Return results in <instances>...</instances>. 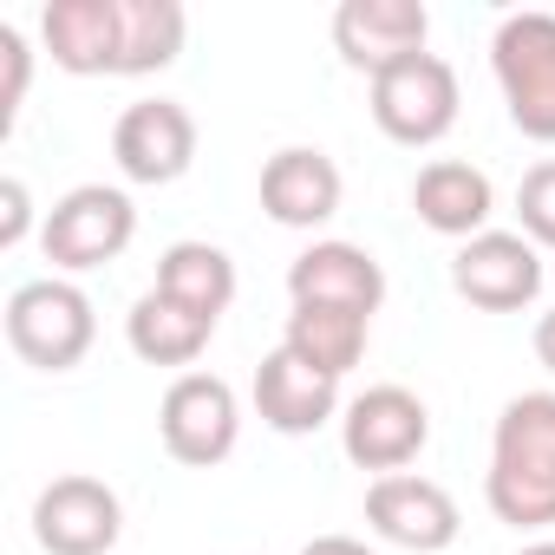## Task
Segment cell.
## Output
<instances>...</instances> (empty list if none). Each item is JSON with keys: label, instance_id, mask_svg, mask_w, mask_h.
Wrapping results in <instances>:
<instances>
[{"label": "cell", "instance_id": "6da1fadb", "mask_svg": "<svg viewBox=\"0 0 555 555\" xmlns=\"http://www.w3.org/2000/svg\"><path fill=\"white\" fill-rule=\"evenodd\" d=\"M483 496H490V516L509 529L555 522V392H522L496 412Z\"/></svg>", "mask_w": 555, "mask_h": 555}, {"label": "cell", "instance_id": "7a4b0ae2", "mask_svg": "<svg viewBox=\"0 0 555 555\" xmlns=\"http://www.w3.org/2000/svg\"><path fill=\"white\" fill-rule=\"evenodd\" d=\"M99 340V314L86 301V288L60 282V274H40V282H21L8 295V347L40 366V373H73Z\"/></svg>", "mask_w": 555, "mask_h": 555}, {"label": "cell", "instance_id": "3957f363", "mask_svg": "<svg viewBox=\"0 0 555 555\" xmlns=\"http://www.w3.org/2000/svg\"><path fill=\"white\" fill-rule=\"evenodd\" d=\"M490 66H496L509 125L535 144H555V14L542 8L503 14L490 40Z\"/></svg>", "mask_w": 555, "mask_h": 555}, {"label": "cell", "instance_id": "277c9868", "mask_svg": "<svg viewBox=\"0 0 555 555\" xmlns=\"http://www.w3.org/2000/svg\"><path fill=\"white\" fill-rule=\"evenodd\" d=\"M131 235H138V203H131L125 190H112V183H79V190H66V196L47 209V222H40V248H47V261L66 268V274H86V268L118 261V255L131 248Z\"/></svg>", "mask_w": 555, "mask_h": 555}, {"label": "cell", "instance_id": "5b68a950", "mask_svg": "<svg viewBox=\"0 0 555 555\" xmlns=\"http://www.w3.org/2000/svg\"><path fill=\"white\" fill-rule=\"evenodd\" d=\"M457 73L451 60L438 53H412L399 66H386L373 79V125L392 138V144H438L451 125H457Z\"/></svg>", "mask_w": 555, "mask_h": 555}, {"label": "cell", "instance_id": "8992f818", "mask_svg": "<svg viewBox=\"0 0 555 555\" xmlns=\"http://www.w3.org/2000/svg\"><path fill=\"white\" fill-rule=\"evenodd\" d=\"M235 431H242V405H235V386L216 379V373H177L164 405H157V438L177 464L190 470H209L235 451Z\"/></svg>", "mask_w": 555, "mask_h": 555}, {"label": "cell", "instance_id": "52a82bcc", "mask_svg": "<svg viewBox=\"0 0 555 555\" xmlns=\"http://www.w3.org/2000/svg\"><path fill=\"white\" fill-rule=\"evenodd\" d=\"M425 438H431V412H425V399L405 392V386H366V392L347 405V418H340L347 457H353L360 470H379V477H399V470L425 451Z\"/></svg>", "mask_w": 555, "mask_h": 555}, {"label": "cell", "instance_id": "ba28073f", "mask_svg": "<svg viewBox=\"0 0 555 555\" xmlns=\"http://www.w3.org/2000/svg\"><path fill=\"white\" fill-rule=\"evenodd\" d=\"M451 288L483 314H516L542 295V255L516 229H483L451 255Z\"/></svg>", "mask_w": 555, "mask_h": 555}, {"label": "cell", "instance_id": "9c48e42d", "mask_svg": "<svg viewBox=\"0 0 555 555\" xmlns=\"http://www.w3.org/2000/svg\"><path fill=\"white\" fill-rule=\"evenodd\" d=\"M125 529V503L99 477H53L34 496V542L47 555H105Z\"/></svg>", "mask_w": 555, "mask_h": 555}, {"label": "cell", "instance_id": "30bf717a", "mask_svg": "<svg viewBox=\"0 0 555 555\" xmlns=\"http://www.w3.org/2000/svg\"><path fill=\"white\" fill-rule=\"evenodd\" d=\"M112 157L131 183H177L196 164V118L177 99H138L112 125Z\"/></svg>", "mask_w": 555, "mask_h": 555}, {"label": "cell", "instance_id": "8fae6325", "mask_svg": "<svg viewBox=\"0 0 555 555\" xmlns=\"http://www.w3.org/2000/svg\"><path fill=\"white\" fill-rule=\"evenodd\" d=\"M366 522H373V535H386L392 548H412V555H438V548H451L457 529H464L451 490L431 483V477H412V470L373 477V490H366Z\"/></svg>", "mask_w": 555, "mask_h": 555}, {"label": "cell", "instance_id": "7c38bea8", "mask_svg": "<svg viewBox=\"0 0 555 555\" xmlns=\"http://www.w3.org/2000/svg\"><path fill=\"white\" fill-rule=\"evenodd\" d=\"M425 40H431V14L418 0H347L334 14V47L366 79H379L386 66H399L412 53H431Z\"/></svg>", "mask_w": 555, "mask_h": 555}, {"label": "cell", "instance_id": "4fadbf2b", "mask_svg": "<svg viewBox=\"0 0 555 555\" xmlns=\"http://www.w3.org/2000/svg\"><path fill=\"white\" fill-rule=\"evenodd\" d=\"M288 295L295 308H353L373 321L386 301V268L360 242H314L288 261Z\"/></svg>", "mask_w": 555, "mask_h": 555}, {"label": "cell", "instance_id": "5bb4252c", "mask_svg": "<svg viewBox=\"0 0 555 555\" xmlns=\"http://www.w3.org/2000/svg\"><path fill=\"white\" fill-rule=\"evenodd\" d=\"M255 412H261L268 431L308 438V431H321V425L340 412V379L314 373V366L295 360L288 347H274V353H261V366H255Z\"/></svg>", "mask_w": 555, "mask_h": 555}, {"label": "cell", "instance_id": "9a60e30c", "mask_svg": "<svg viewBox=\"0 0 555 555\" xmlns=\"http://www.w3.org/2000/svg\"><path fill=\"white\" fill-rule=\"evenodd\" d=\"M53 66L92 79V73H125V0H47L40 14Z\"/></svg>", "mask_w": 555, "mask_h": 555}, {"label": "cell", "instance_id": "2e32d148", "mask_svg": "<svg viewBox=\"0 0 555 555\" xmlns=\"http://www.w3.org/2000/svg\"><path fill=\"white\" fill-rule=\"evenodd\" d=\"M340 164L321 144H288L261 164V209L282 229H321L340 209Z\"/></svg>", "mask_w": 555, "mask_h": 555}, {"label": "cell", "instance_id": "e0dca14e", "mask_svg": "<svg viewBox=\"0 0 555 555\" xmlns=\"http://www.w3.org/2000/svg\"><path fill=\"white\" fill-rule=\"evenodd\" d=\"M412 209H418L425 229L470 242V235H483V222H490V209H496V190H490V177H483L477 164H464V157H431V164L418 170V183H412Z\"/></svg>", "mask_w": 555, "mask_h": 555}, {"label": "cell", "instance_id": "ac0fdd59", "mask_svg": "<svg viewBox=\"0 0 555 555\" xmlns=\"http://www.w3.org/2000/svg\"><path fill=\"white\" fill-rule=\"evenodd\" d=\"M209 334H216V321H203L196 308L170 301L164 288L138 295V308L125 321V340H131V353L144 366H196V353L209 347Z\"/></svg>", "mask_w": 555, "mask_h": 555}, {"label": "cell", "instance_id": "d6986e66", "mask_svg": "<svg viewBox=\"0 0 555 555\" xmlns=\"http://www.w3.org/2000/svg\"><path fill=\"white\" fill-rule=\"evenodd\" d=\"M157 288L183 308H196L203 321H222L235 301V261L216 242H170L157 255Z\"/></svg>", "mask_w": 555, "mask_h": 555}, {"label": "cell", "instance_id": "ffe728a7", "mask_svg": "<svg viewBox=\"0 0 555 555\" xmlns=\"http://www.w3.org/2000/svg\"><path fill=\"white\" fill-rule=\"evenodd\" d=\"M366 327H373V321L353 314V308H295L282 347H288L295 360H308L314 373L347 379V373L360 366V353H366Z\"/></svg>", "mask_w": 555, "mask_h": 555}, {"label": "cell", "instance_id": "44dd1931", "mask_svg": "<svg viewBox=\"0 0 555 555\" xmlns=\"http://www.w3.org/2000/svg\"><path fill=\"white\" fill-rule=\"evenodd\" d=\"M516 216H522V235L535 248H555V157H542L522 183H516Z\"/></svg>", "mask_w": 555, "mask_h": 555}, {"label": "cell", "instance_id": "7402d4cb", "mask_svg": "<svg viewBox=\"0 0 555 555\" xmlns=\"http://www.w3.org/2000/svg\"><path fill=\"white\" fill-rule=\"evenodd\" d=\"M0 66H8V79H0V125H14V112L27 99V79H34V53H27L14 21H0Z\"/></svg>", "mask_w": 555, "mask_h": 555}, {"label": "cell", "instance_id": "603a6c76", "mask_svg": "<svg viewBox=\"0 0 555 555\" xmlns=\"http://www.w3.org/2000/svg\"><path fill=\"white\" fill-rule=\"evenodd\" d=\"M34 229V196L21 177H0V248H21Z\"/></svg>", "mask_w": 555, "mask_h": 555}, {"label": "cell", "instance_id": "cb8c5ba5", "mask_svg": "<svg viewBox=\"0 0 555 555\" xmlns=\"http://www.w3.org/2000/svg\"><path fill=\"white\" fill-rule=\"evenodd\" d=\"M301 555H373V548H366L360 535H314Z\"/></svg>", "mask_w": 555, "mask_h": 555}, {"label": "cell", "instance_id": "d4e9b609", "mask_svg": "<svg viewBox=\"0 0 555 555\" xmlns=\"http://www.w3.org/2000/svg\"><path fill=\"white\" fill-rule=\"evenodd\" d=\"M535 360H542V366L555 373V308H548V314L535 321Z\"/></svg>", "mask_w": 555, "mask_h": 555}, {"label": "cell", "instance_id": "484cf974", "mask_svg": "<svg viewBox=\"0 0 555 555\" xmlns=\"http://www.w3.org/2000/svg\"><path fill=\"white\" fill-rule=\"evenodd\" d=\"M522 555H555V535H548V542H529Z\"/></svg>", "mask_w": 555, "mask_h": 555}]
</instances>
